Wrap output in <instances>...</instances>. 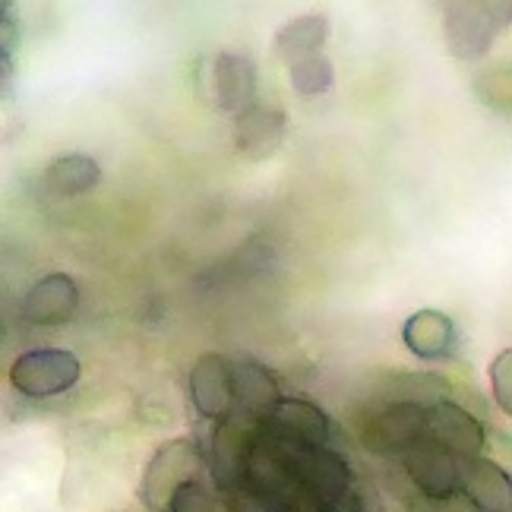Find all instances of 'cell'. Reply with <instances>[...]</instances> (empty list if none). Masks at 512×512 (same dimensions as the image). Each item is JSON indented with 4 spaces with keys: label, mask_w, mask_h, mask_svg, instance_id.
<instances>
[{
    "label": "cell",
    "mask_w": 512,
    "mask_h": 512,
    "mask_svg": "<svg viewBox=\"0 0 512 512\" xmlns=\"http://www.w3.org/2000/svg\"><path fill=\"white\" fill-rule=\"evenodd\" d=\"M512 23V0H468L443 13V38L456 61H481Z\"/></svg>",
    "instance_id": "1"
},
{
    "label": "cell",
    "mask_w": 512,
    "mask_h": 512,
    "mask_svg": "<svg viewBox=\"0 0 512 512\" xmlns=\"http://www.w3.org/2000/svg\"><path fill=\"white\" fill-rule=\"evenodd\" d=\"M80 358L64 348H32L10 364L7 380L29 399H51L80 380Z\"/></svg>",
    "instance_id": "2"
},
{
    "label": "cell",
    "mask_w": 512,
    "mask_h": 512,
    "mask_svg": "<svg viewBox=\"0 0 512 512\" xmlns=\"http://www.w3.org/2000/svg\"><path fill=\"white\" fill-rule=\"evenodd\" d=\"M203 475V456L200 446L187 437H177L165 443L159 452L152 456L146 475H143V500L155 512H168L174 494L184 484L200 481Z\"/></svg>",
    "instance_id": "3"
},
{
    "label": "cell",
    "mask_w": 512,
    "mask_h": 512,
    "mask_svg": "<svg viewBox=\"0 0 512 512\" xmlns=\"http://www.w3.org/2000/svg\"><path fill=\"white\" fill-rule=\"evenodd\" d=\"M187 389H190L193 408L209 421L228 418V411L238 405V396H234V364L225 354H215V351L200 354L190 370Z\"/></svg>",
    "instance_id": "4"
},
{
    "label": "cell",
    "mask_w": 512,
    "mask_h": 512,
    "mask_svg": "<svg viewBox=\"0 0 512 512\" xmlns=\"http://www.w3.org/2000/svg\"><path fill=\"white\" fill-rule=\"evenodd\" d=\"M462 462L465 459L452 456L437 440H421L405 452L408 478L415 481L418 494L427 497H446L462 490Z\"/></svg>",
    "instance_id": "5"
},
{
    "label": "cell",
    "mask_w": 512,
    "mask_h": 512,
    "mask_svg": "<svg viewBox=\"0 0 512 512\" xmlns=\"http://www.w3.org/2000/svg\"><path fill=\"white\" fill-rule=\"evenodd\" d=\"M80 307V288L67 272L42 275L19 301V313L32 326H64Z\"/></svg>",
    "instance_id": "6"
},
{
    "label": "cell",
    "mask_w": 512,
    "mask_h": 512,
    "mask_svg": "<svg viewBox=\"0 0 512 512\" xmlns=\"http://www.w3.org/2000/svg\"><path fill=\"white\" fill-rule=\"evenodd\" d=\"M427 433L459 459H478L487 449V427L456 402H443L427 411Z\"/></svg>",
    "instance_id": "7"
},
{
    "label": "cell",
    "mask_w": 512,
    "mask_h": 512,
    "mask_svg": "<svg viewBox=\"0 0 512 512\" xmlns=\"http://www.w3.org/2000/svg\"><path fill=\"white\" fill-rule=\"evenodd\" d=\"M212 89L215 105L225 114L238 117L256 105V64L247 54L219 51L212 61Z\"/></svg>",
    "instance_id": "8"
},
{
    "label": "cell",
    "mask_w": 512,
    "mask_h": 512,
    "mask_svg": "<svg viewBox=\"0 0 512 512\" xmlns=\"http://www.w3.org/2000/svg\"><path fill=\"white\" fill-rule=\"evenodd\" d=\"M367 446L377 452H408L427 433V411L418 405H389L367 424Z\"/></svg>",
    "instance_id": "9"
},
{
    "label": "cell",
    "mask_w": 512,
    "mask_h": 512,
    "mask_svg": "<svg viewBox=\"0 0 512 512\" xmlns=\"http://www.w3.org/2000/svg\"><path fill=\"white\" fill-rule=\"evenodd\" d=\"M402 342L418 361H443L459 345V329L443 310H418L402 323Z\"/></svg>",
    "instance_id": "10"
},
{
    "label": "cell",
    "mask_w": 512,
    "mask_h": 512,
    "mask_svg": "<svg viewBox=\"0 0 512 512\" xmlns=\"http://www.w3.org/2000/svg\"><path fill=\"white\" fill-rule=\"evenodd\" d=\"M266 427L282 443H291L298 449L323 446L329 437V418L307 399H282L279 408L266 418Z\"/></svg>",
    "instance_id": "11"
},
{
    "label": "cell",
    "mask_w": 512,
    "mask_h": 512,
    "mask_svg": "<svg viewBox=\"0 0 512 512\" xmlns=\"http://www.w3.org/2000/svg\"><path fill=\"white\" fill-rule=\"evenodd\" d=\"M462 490L481 512H512V475L497 459H465Z\"/></svg>",
    "instance_id": "12"
},
{
    "label": "cell",
    "mask_w": 512,
    "mask_h": 512,
    "mask_svg": "<svg viewBox=\"0 0 512 512\" xmlns=\"http://www.w3.org/2000/svg\"><path fill=\"white\" fill-rule=\"evenodd\" d=\"M282 136H285V114L272 105L256 102L253 108L234 117V146L253 162H260L279 149Z\"/></svg>",
    "instance_id": "13"
},
{
    "label": "cell",
    "mask_w": 512,
    "mask_h": 512,
    "mask_svg": "<svg viewBox=\"0 0 512 512\" xmlns=\"http://www.w3.org/2000/svg\"><path fill=\"white\" fill-rule=\"evenodd\" d=\"M326 45H329V19L323 13L294 16L285 26H279V32H275V38H272L275 57H282L288 67L304 61V57L323 54Z\"/></svg>",
    "instance_id": "14"
},
{
    "label": "cell",
    "mask_w": 512,
    "mask_h": 512,
    "mask_svg": "<svg viewBox=\"0 0 512 512\" xmlns=\"http://www.w3.org/2000/svg\"><path fill=\"white\" fill-rule=\"evenodd\" d=\"M234 396L238 405L253 418H269L282 402V389L275 383V377L253 361H238L234 364Z\"/></svg>",
    "instance_id": "15"
},
{
    "label": "cell",
    "mask_w": 512,
    "mask_h": 512,
    "mask_svg": "<svg viewBox=\"0 0 512 512\" xmlns=\"http://www.w3.org/2000/svg\"><path fill=\"white\" fill-rule=\"evenodd\" d=\"M45 187L54 193V196H83V193H92L102 181V168L92 159V155H61V159H54L45 174H42Z\"/></svg>",
    "instance_id": "16"
},
{
    "label": "cell",
    "mask_w": 512,
    "mask_h": 512,
    "mask_svg": "<svg viewBox=\"0 0 512 512\" xmlns=\"http://www.w3.org/2000/svg\"><path fill=\"white\" fill-rule=\"evenodd\" d=\"M449 389H452V383L446 377H440V373H427V370L399 373V377H392V383H389V402L392 405H418V408L430 411L443 402H452Z\"/></svg>",
    "instance_id": "17"
},
{
    "label": "cell",
    "mask_w": 512,
    "mask_h": 512,
    "mask_svg": "<svg viewBox=\"0 0 512 512\" xmlns=\"http://www.w3.org/2000/svg\"><path fill=\"white\" fill-rule=\"evenodd\" d=\"M288 76H291V86L298 95H326L332 86H336V70H332L329 57L326 54H317V57H304V61L291 64L288 67Z\"/></svg>",
    "instance_id": "18"
},
{
    "label": "cell",
    "mask_w": 512,
    "mask_h": 512,
    "mask_svg": "<svg viewBox=\"0 0 512 512\" xmlns=\"http://www.w3.org/2000/svg\"><path fill=\"white\" fill-rule=\"evenodd\" d=\"M490 392H494V402L503 415L512 418V348H503L494 361H490Z\"/></svg>",
    "instance_id": "19"
},
{
    "label": "cell",
    "mask_w": 512,
    "mask_h": 512,
    "mask_svg": "<svg viewBox=\"0 0 512 512\" xmlns=\"http://www.w3.org/2000/svg\"><path fill=\"white\" fill-rule=\"evenodd\" d=\"M405 506H408V512H481L465 490H456V494H446V497L418 494V497H408Z\"/></svg>",
    "instance_id": "20"
},
{
    "label": "cell",
    "mask_w": 512,
    "mask_h": 512,
    "mask_svg": "<svg viewBox=\"0 0 512 512\" xmlns=\"http://www.w3.org/2000/svg\"><path fill=\"white\" fill-rule=\"evenodd\" d=\"M168 512H219V509H215V500L209 497V490L200 481H193L177 490Z\"/></svg>",
    "instance_id": "21"
}]
</instances>
